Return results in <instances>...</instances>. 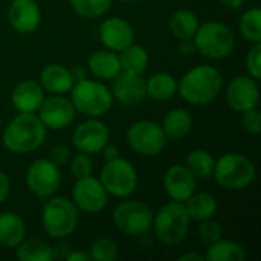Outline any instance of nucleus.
<instances>
[{"mask_svg": "<svg viewBox=\"0 0 261 261\" xmlns=\"http://www.w3.org/2000/svg\"><path fill=\"white\" fill-rule=\"evenodd\" d=\"M222 84V73L216 67L197 66L182 76L177 90L188 102L194 106H205L219 96Z\"/></svg>", "mask_w": 261, "mask_h": 261, "instance_id": "1", "label": "nucleus"}, {"mask_svg": "<svg viewBox=\"0 0 261 261\" xmlns=\"http://www.w3.org/2000/svg\"><path fill=\"white\" fill-rule=\"evenodd\" d=\"M46 136V127L34 113L17 115L5 128L3 145L12 153H31L37 150Z\"/></svg>", "mask_w": 261, "mask_h": 261, "instance_id": "2", "label": "nucleus"}, {"mask_svg": "<svg viewBox=\"0 0 261 261\" xmlns=\"http://www.w3.org/2000/svg\"><path fill=\"white\" fill-rule=\"evenodd\" d=\"M190 216L182 202L164 205L153 219V228L158 240L164 245H179L190 229Z\"/></svg>", "mask_w": 261, "mask_h": 261, "instance_id": "3", "label": "nucleus"}, {"mask_svg": "<svg viewBox=\"0 0 261 261\" xmlns=\"http://www.w3.org/2000/svg\"><path fill=\"white\" fill-rule=\"evenodd\" d=\"M194 43L202 55L213 60H222L232 52L236 40L229 26L220 21H208L197 28Z\"/></svg>", "mask_w": 261, "mask_h": 261, "instance_id": "4", "label": "nucleus"}, {"mask_svg": "<svg viewBox=\"0 0 261 261\" xmlns=\"http://www.w3.org/2000/svg\"><path fill=\"white\" fill-rule=\"evenodd\" d=\"M214 177L228 190H243L255 179L254 164L243 154L228 153L214 164Z\"/></svg>", "mask_w": 261, "mask_h": 261, "instance_id": "5", "label": "nucleus"}, {"mask_svg": "<svg viewBox=\"0 0 261 261\" xmlns=\"http://www.w3.org/2000/svg\"><path fill=\"white\" fill-rule=\"evenodd\" d=\"M75 110L87 116H99L112 107L113 95L101 83L81 80L70 89Z\"/></svg>", "mask_w": 261, "mask_h": 261, "instance_id": "6", "label": "nucleus"}, {"mask_svg": "<svg viewBox=\"0 0 261 261\" xmlns=\"http://www.w3.org/2000/svg\"><path fill=\"white\" fill-rule=\"evenodd\" d=\"M43 228L47 236L63 239L72 234L78 226V208L64 197H54L43 210Z\"/></svg>", "mask_w": 261, "mask_h": 261, "instance_id": "7", "label": "nucleus"}, {"mask_svg": "<svg viewBox=\"0 0 261 261\" xmlns=\"http://www.w3.org/2000/svg\"><path fill=\"white\" fill-rule=\"evenodd\" d=\"M101 184L107 193L116 197H125L132 194L138 185V174L135 167L119 156L107 161L101 171Z\"/></svg>", "mask_w": 261, "mask_h": 261, "instance_id": "8", "label": "nucleus"}, {"mask_svg": "<svg viewBox=\"0 0 261 261\" xmlns=\"http://www.w3.org/2000/svg\"><path fill=\"white\" fill-rule=\"evenodd\" d=\"M113 222L122 234L139 237L150 232L153 226V214L145 203L130 200L121 203L115 210Z\"/></svg>", "mask_w": 261, "mask_h": 261, "instance_id": "9", "label": "nucleus"}, {"mask_svg": "<svg viewBox=\"0 0 261 261\" xmlns=\"http://www.w3.org/2000/svg\"><path fill=\"white\" fill-rule=\"evenodd\" d=\"M127 142L133 151L144 156H156L167 147L168 138L162 127L153 121H138L127 132Z\"/></svg>", "mask_w": 261, "mask_h": 261, "instance_id": "10", "label": "nucleus"}, {"mask_svg": "<svg viewBox=\"0 0 261 261\" xmlns=\"http://www.w3.org/2000/svg\"><path fill=\"white\" fill-rule=\"evenodd\" d=\"M60 170L49 159H37L28 170L26 184L38 197L52 196L60 187Z\"/></svg>", "mask_w": 261, "mask_h": 261, "instance_id": "11", "label": "nucleus"}, {"mask_svg": "<svg viewBox=\"0 0 261 261\" xmlns=\"http://www.w3.org/2000/svg\"><path fill=\"white\" fill-rule=\"evenodd\" d=\"M73 203L87 214L102 211L107 205V191L101 180L92 177L90 174L76 179V184L73 185Z\"/></svg>", "mask_w": 261, "mask_h": 261, "instance_id": "12", "label": "nucleus"}, {"mask_svg": "<svg viewBox=\"0 0 261 261\" xmlns=\"http://www.w3.org/2000/svg\"><path fill=\"white\" fill-rule=\"evenodd\" d=\"M72 141L80 151L86 154H96L109 142V128L98 119H89L76 127Z\"/></svg>", "mask_w": 261, "mask_h": 261, "instance_id": "13", "label": "nucleus"}, {"mask_svg": "<svg viewBox=\"0 0 261 261\" xmlns=\"http://www.w3.org/2000/svg\"><path fill=\"white\" fill-rule=\"evenodd\" d=\"M38 110L40 121L44 124V127H49L52 130H61L72 124L76 112L72 101H67L63 96H52L43 101Z\"/></svg>", "mask_w": 261, "mask_h": 261, "instance_id": "14", "label": "nucleus"}, {"mask_svg": "<svg viewBox=\"0 0 261 261\" xmlns=\"http://www.w3.org/2000/svg\"><path fill=\"white\" fill-rule=\"evenodd\" d=\"M226 98L229 106L236 112H246L255 109L260 99V90L255 80L240 75L231 81L226 90Z\"/></svg>", "mask_w": 261, "mask_h": 261, "instance_id": "15", "label": "nucleus"}, {"mask_svg": "<svg viewBox=\"0 0 261 261\" xmlns=\"http://www.w3.org/2000/svg\"><path fill=\"white\" fill-rule=\"evenodd\" d=\"M99 38L110 50H124L130 44H133L135 32L127 20L112 17L102 21L99 28Z\"/></svg>", "mask_w": 261, "mask_h": 261, "instance_id": "16", "label": "nucleus"}, {"mask_svg": "<svg viewBox=\"0 0 261 261\" xmlns=\"http://www.w3.org/2000/svg\"><path fill=\"white\" fill-rule=\"evenodd\" d=\"M11 26L21 34L34 32L41 21V11L35 0H12L8 11Z\"/></svg>", "mask_w": 261, "mask_h": 261, "instance_id": "17", "label": "nucleus"}, {"mask_svg": "<svg viewBox=\"0 0 261 261\" xmlns=\"http://www.w3.org/2000/svg\"><path fill=\"white\" fill-rule=\"evenodd\" d=\"M113 80L115 81L112 86V93L121 104L138 106L145 98V81L141 78V75L119 72Z\"/></svg>", "mask_w": 261, "mask_h": 261, "instance_id": "18", "label": "nucleus"}, {"mask_svg": "<svg viewBox=\"0 0 261 261\" xmlns=\"http://www.w3.org/2000/svg\"><path fill=\"white\" fill-rule=\"evenodd\" d=\"M164 185L168 193V196L174 202H185L196 190V177L191 174V171L184 165H173L168 168Z\"/></svg>", "mask_w": 261, "mask_h": 261, "instance_id": "19", "label": "nucleus"}, {"mask_svg": "<svg viewBox=\"0 0 261 261\" xmlns=\"http://www.w3.org/2000/svg\"><path fill=\"white\" fill-rule=\"evenodd\" d=\"M12 106L21 113H34L44 101L41 86L35 81H23L15 86L11 95Z\"/></svg>", "mask_w": 261, "mask_h": 261, "instance_id": "20", "label": "nucleus"}, {"mask_svg": "<svg viewBox=\"0 0 261 261\" xmlns=\"http://www.w3.org/2000/svg\"><path fill=\"white\" fill-rule=\"evenodd\" d=\"M40 80H41V86L44 87V90L50 93H57V95L70 92L73 86V78H72L70 70H67L66 67L60 64L46 66L41 70Z\"/></svg>", "mask_w": 261, "mask_h": 261, "instance_id": "21", "label": "nucleus"}, {"mask_svg": "<svg viewBox=\"0 0 261 261\" xmlns=\"http://www.w3.org/2000/svg\"><path fill=\"white\" fill-rule=\"evenodd\" d=\"M90 72L101 80H113L119 72V57L113 50H96L89 57Z\"/></svg>", "mask_w": 261, "mask_h": 261, "instance_id": "22", "label": "nucleus"}, {"mask_svg": "<svg viewBox=\"0 0 261 261\" xmlns=\"http://www.w3.org/2000/svg\"><path fill=\"white\" fill-rule=\"evenodd\" d=\"M24 222L14 213L0 214V245L17 248L24 240Z\"/></svg>", "mask_w": 261, "mask_h": 261, "instance_id": "23", "label": "nucleus"}, {"mask_svg": "<svg viewBox=\"0 0 261 261\" xmlns=\"http://www.w3.org/2000/svg\"><path fill=\"white\" fill-rule=\"evenodd\" d=\"M193 127V118L190 112L184 109H174L167 113L164 118L162 130L168 139H182L185 138Z\"/></svg>", "mask_w": 261, "mask_h": 261, "instance_id": "24", "label": "nucleus"}, {"mask_svg": "<svg viewBox=\"0 0 261 261\" xmlns=\"http://www.w3.org/2000/svg\"><path fill=\"white\" fill-rule=\"evenodd\" d=\"M185 210L190 216V219L202 222L206 219H211L217 211V202L213 194L208 193H199L191 194L185 200Z\"/></svg>", "mask_w": 261, "mask_h": 261, "instance_id": "25", "label": "nucleus"}, {"mask_svg": "<svg viewBox=\"0 0 261 261\" xmlns=\"http://www.w3.org/2000/svg\"><path fill=\"white\" fill-rule=\"evenodd\" d=\"M145 90H147V95H150L153 99L165 101V99H170L176 95L177 83L170 73L159 72V73H154L145 83Z\"/></svg>", "mask_w": 261, "mask_h": 261, "instance_id": "26", "label": "nucleus"}, {"mask_svg": "<svg viewBox=\"0 0 261 261\" xmlns=\"http://www.w3.org/2000/svg\"><path fill=\"white\" fill-rule=\"evenodd\" d=\"M121 52H122L121 57H119L121 72L141 75L147 69V66H148V54H147V50L144 47L130 44L128 47H125Z\"/></svg>", "mask_w": 261, "mask_h": 261, "instance_id": "27", "label": "nucleus"}, {"mask_svg": "<svg viewBox=\"0 0 261 261\" xmlns=\"http://www.w3.org/2000/svg\"><path fill=\"white\" fill-rule=\"evenodd\" d=\"M246 258V252L242 245L229 240H219L210 245V249L205 255L208 261H243Z\"/></svg>", "mask_w": 261, "mask_h": 261, "instance_id": "28", "label": "nucleus"}, {"mask_svg": "<svg viewBox=\"0 0 261 261\" xmlns=\"http://www.w3.org/2000/svg\"><path fill=\"white\" fill-rule=\"evenodd\" d=\"M17 258L20 261H50L54 258V248L43 240L29 239L18 245Z\"/></svg>", "mask_w": 261, "mask_h": 261, "instance_id": "29", "label": "nucleus"}, {"mask_svg": "<svg viewBox=\"0 0 261 261\" xmlns=\"http://www.w3.org/2000/svg\"><path fill=\"white\" fill-rule=\"evenodd\" d=\"M199 28V18L193 11L180 9L171 15L170 20V29L177 38H191L194 37L196 31Z\"/></svg>", "mask_w": 261, "mask_h": 261, "instance_id": "30", "label": "nucleus"}, {"mask_svg": "<svg viewBox=\"0 0 261 261\" xmlns=\"http://www.w3.org/2000/svg\"><path fill=\"white\" fill-rule=\"evenodd\" d=\"M214 158L206 150H193L187 156V168L191 171L194 177L199 179H208L213 176L214 171Z\"/></svg>", "mask_w": 261, "mask_h": 261, "instance_id": "31", "label": "nucleus"}, {"mask_svg": "<svg viewBox=\"0 0 261 261\" xmlns=\"http://www.w3.org/2000/svg\"><path fill=\"white\" fill-rule=\"evenodd\" d=\"M240 31L249 41L258 43L261 40V11L260 8L248 9L240 18Z\"/></svg>", "mask_w": 261, "mask_h": 261, "instance_id": "32", "label": "nucleus"}, {"mask_svg": "<svg viewBox=\"0 0 261 261\" xmlns=\"http://www.w3.org/2000/svg\"><path fill=\"white\" fill-rule=\"evenodd\" d=\"M73 11L84 18H96L107 12L112 0H70Z\"/></svg>", "mask_w": 261, "mask_h": 261, "instance_id": "33", "label": "nucleus"}, {"mask_svg": "<svg viewBox=\"0 0 261 261\" xmlns=\"http://www.w3.org/2000/svg\"><path fill=\"white\" fill-rule=\"evenodd\" d=\"M118 257V245L110 239H98L90 248V258L96 261H113Z\"/></svg>", "mask_w": 261, "mask_h": 261, "instance_id": "34", "label": "nucleus"}, {"mask_svg": "<svg viewBox=\"0 0 261 261\" xmlns=\"http://www.w3.org/2000/svg\"><path fill=\"white\" fill-rule=\"evenodd\" d=\"M199 236H200V240L205 243V245H213L216 242H219L223 236V231H222V226L211 220V219H206V220H202V225L199 226Z\"/></svg>", "mask_w": 261, "mask_h": 261, "instance_id": "35", "label": "nucleus"}, {"mask_svg": "<svg viewBox=\"0 0 261 261\" xmlns=\"http://www.w3.org/2000/svg\"><path fill=\"white\" fill-rule=\"evenodd\" d=\"M70 170H72V174L76 177V179H81V177H86L92 173L93 170V162L92 159L86 154V153H81V154H76L72 162H70Z\"/></svg>", "mask_w": 261, "mask_h": 261, "instance_id": "36", "label": "nucleus"}, {"mask_svg": "<svg viewBox=\"0 0 261 261\" xmlns=\"http://www.w3.org/2000/svg\"><path fill=\"white\" fill-rule=\"evenodd\" d=\"M242 127L245 128V132L251 133V135H258L261 132V113L255 109L246 110L243 112L242 116Z\"/></svg>", "mask_w": 261, "mask_h": 261, "instance_id": "37", "label": "nucleus"}, {"mask_svg": "<svg viewBox=\"0 0 261 261\" xmlns=\"http://www.w3.org/2000/svg\"><path fill=\"white\" fill-rule=\"evenodd\" d=\"M246 67L254 80L261 78V44L260 41L249 50L246 57Z\"/></svg>", "mask_w": 261, "mask_h": 261, "instance_id": "38", "label": "nucleus"}, {"mask_svg": "<svg viewBox=\"0 0 261 261\" xmlns=\"http://www.w3.org/2000/svg\"><path fill=\"white\" fill-rule=\"evenodd\" d=\"M69 158H70V151L64 145H55V147H52V150L49 153V161L54 162L57 167L67 164L69 162Z\"/></svg>", "mask_w": 261, "mask_h": 261, "instance_id": "39", "label": "nucleus"}, {"mask_svg": "<svg viewBox=\"0 0 261 261\" xmlns=\"http://www.w3.org/2000/svg\"><path fill=\"white\" fill-rule=\"evenodd\" d=\"M179 52H180L182 55H185V57L196 54V52H197V47H196L194 40H191V38H182V41H180V44H179Z\"/></svg>", "mask_w": 261, "mask_h": 261, "instance_id": "40", "label": "nucleus"}, {"mask_svg": "<svg viewBox=\"0 0 261 261\" xmlns=\"http://www.w3.org/2000/svg\"><path fill=\"white\" fill-rule=\"evenodd\" d=\"M8 193H9V179L3 171H0V203L8 197Z\"/></svg>", "mask_w": 261, "mask_h": 261, "instance_id": "41", "label": "nucleus"}, {"mask_svg": "<svg viewBox=\"0 0 261 261\" xmlns=\"http://www.w3.org/2000/svg\"><path fill=\"white\" fill-rule=\"evenodd\" d=\"M101 151H104V158H106V161H112V159L118 158V148H116L115 145H109V144H106V145H104V148H102Z\"/></svg>", "mask_w": 261, "mask_h": 261, "instance_id": "42", "label": "nucleus"}, {"mask_svg": "<svg viewBox=\"0 0 261 261\" xmlns=\"http://www.w3.org/2000/svg\"><path fill=\"white\" fill-rule=\"evenodd\" d=\"M66 260L67 261H87V260H90V254H86V252H75V251H72L69 255H66Z\"/></svg>", "mask_w": 261, "mask_h": 261, "instance_id": "43", "label": "nucleus"}, {"mask_svg": "<svg viewBox=\"0 0 261 261\" xmlns=\"http://www.w3.org/2000/svg\"><path fill=\"white\" fill-rule=\"evenodd\" d=\"M222 3L229 9H239L245 3V0H222Z\"/></svg>", "mask_w": 261, "mask_h": 261, "instance_id": "44", "label": "nucleus"}, {"mask_svg": "<svg viewBox=\"0 0 261 261\" xmlns=\"http://www.w3.org/2000/svg\"><path fill=\"white\" fill-rule=\"evenodd\" d=\"M70 73H72V78H73V81H81V80H84V78H86V72H84L81 67H76V69H73Z\"/></svg>", "mask_w": 261, "mask_h": 261, "instance_id": "45", "label": "nucleus"}, {"mask_svg": "<svg viewBox=\"0 0 261 261\" xmlns=\"http://www.w3.org/2000/svg\"><path fill=\"white\" fill-rule=\"evenodd\" d=\"M205 257H202L200 254H194V252H190V254H185L180 257V261H190V260H196V261H202Z\"/></svg>", "mask_w": 261, "mask_h": 261, "instance_id": "46", "label": "nucleus"}, {"mask_svg": "<svg viewBox=\"0 0 261 261\" xmlns=\"http://www.w3.org/2000/svg\"><path fill=\"white\" fill-rule=\"evenodd\" d=\"M121 2H127V3H132V2H136V0H121Z\"/></svg>", "mask_w": 261, "mask_h": 261, "instance_id": "47", "label": "nucleus"}]
</instances>
